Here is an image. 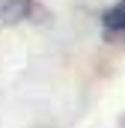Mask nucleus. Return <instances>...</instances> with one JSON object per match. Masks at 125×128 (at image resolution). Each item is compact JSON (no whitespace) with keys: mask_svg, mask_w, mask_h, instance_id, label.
<instances>
[{"mask_svg":"<svg viewBox=\"0 0 125 128\" xmlns=\"http://www.w3.org/2000/svg\"><path fill=\"white\" fill-rule=\"evenodd\" d=\"M48 9L39 0H0V27H15L27 21H45Z\"/></svg>","mask_w":125,"mask_h":128,"instance_id":"nucleus-1","label":"nucleus"},{"mask_svg":"<svg viewBox=\"0 0 125 128\" xmlns=\"http://www.w3.org/2000/svg\"><path fill=\"white\" fill-rule=\"evenodd\" d=\"M101 36L104 42H122L125 39V0H116L101 12Z\"/></svg>","mask_w":125,"mask_h":128,"instance_id":"nucleus-2","label":"nucleus"}]
</instances>
